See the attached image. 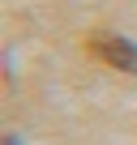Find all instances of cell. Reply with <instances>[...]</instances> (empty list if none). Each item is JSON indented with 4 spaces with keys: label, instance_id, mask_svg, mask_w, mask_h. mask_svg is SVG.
Instances as JSON below:
<instances>
[{
    "label": "cell",
    "instance_id": "obj_1",
    "mask_svg": "<svg viewBox=\"0 0 137 145\" xmlns=\"http://www.w3.org/2000/svg\"><path fill=\"white\" fill-rule=\"evenodd\" d=\"M90 47H94V56H103V64H111L120 72H137V43H128L124 34H99Z\"/></svg>",
    "mask_w": 137,
    "mask_h": 145
},
{
    "label": "cell",
    "instance_id": "obj_2",
    "mask_svg": "<svg viewBox=\"0 0 137 145\" xmlns=\"http://www.w3.org/2000/svg\"><path fill=\"white\" fill-rule=\"evenodd\" d=\"M5 145H22V141H17V137H9V141H5Z\"/></svg>",
    "mask_w": 137,
    "mask_h": 145
}]
</instances>
